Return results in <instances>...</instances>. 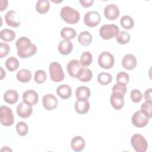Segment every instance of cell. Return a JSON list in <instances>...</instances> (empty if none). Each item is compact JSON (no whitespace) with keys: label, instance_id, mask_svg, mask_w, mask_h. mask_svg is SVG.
<instances>
[{"label":"cell","instance_id":"cell-11","mask_svg":"<svg viewBox=\"0 0 152 152\" xmlns=\"http://www.w3.org/2000/svg\"><path fill=\"white\" fill-rule=\"evenodd\" d=\"M5 20L8 26L13 28L18 27L21 24L19 16L14 10H10L6 13L5 15Z\"/></svg>","mask_w":152,"mask_h":152},{"label":"cell","instance_id":"cell-36","mask_svg":"<svg viewBox=\"0 0 152 152\" xmlns=\"http://www.w3.org/2000/svg\"><path fill=\"white\" fill-rule=\"evenodd\" d=\"M47 78V75L46 72L42 69H39L34 73V80L37 84L43 83Z\"/></svg>","mask_w":152,"mask_h":152},{"label":"cell","instance_id":"cell-43","mask_svg":"<svg viewBox=\"0 0 152 152\" xmlns=\"http://www.w3.org/2000/svg\"><path fill=\"white\" fill-rule=\"evenodd\" d=\"M79 2L81 4V5L85 8H88L91 7L93 2L94 1L93 0H80Z\"/></svg>","mask_w":152,"mask_h":152},{"label":"cell","instance_id":"cell-2","mask_svg":"<svg viewBox=\"0 0 152 152\" xmlns=\"http://www.w3.org/2000/svg\"><path fill=\"white\" fill-rule=\"evenodd\" d=\"M60 16L65 23L70 24L77 23L80 18V12L69 6H65L61 8Z\"/></svg>","mask_w":152,"mask_h":152},{"label":"cell","instance_id":"cell-17","mask_svg":"<svg viewBox=\"0 0 152 152\" xmlns=\"http://www.w3.org/2000/svg\"><path fill=\"white\" fill-rule=\"evenodd\" d=\"M121 63L123 68L127 70H132L137 66V60L135 55L128 53L123 57Z\"/></svg>","mask_w":152,"mask_h":152},{"label":"cell","instance_id":"cell-38","mask_svg":"<svg viewBox=\"0 0 152 152\" xmlns=\"http://www.w3.org/2000/svg\"><path fill=\"white\" fill-rule=\"evenodd\" d=\"M130 97H131V99L133 102L138 103L142 100L143 97V95L140 90L133 89L131 91Z\"/></svg>","mask_w":152,"mask_h":152},{"label":"cell","instance_id":"cell-45","mask_svg":"<svg viewBox=\"0 0 152 152\" xmlns=\"http://www.w3.org/2000/svg\"><path fill=\"white\" fill-rule=\"evenodd\" d=\"M1 80H2L5 77V75H6V72H5V71L4 70V69L1 67Z\"/></svg>","mask_w":152,"mask_h":152},{"label":"cell","instance_id":"cell-34","mask_svg":"<svg viewBox=\"0 0 152 152\" xmlns=\"http://www.w3.org/2000/svg\"><path fill=\"white\" fill-rule=\"evenodd\" d=\"M130 35L126 31H121L116 36L117 42L121 45H126L130 40Z\"/></svg>","mask_w":152,"mask_h":152},{"label":"cell","instance_id":"cell-29","mask_svg":"<svg viewBox=\"0 0 152 152\" xmlns=\"http://www.w3.org/2000/svg\"><path fill=\"white\" fill-rule=\"evenodd\" d=\"M15 31L8 28H4L0 32L1 39L5 42H11L15 39Z\"/></svg>","mask_w":152,"mask_h":152},{"label":"cell","instance_id":"cell-26","mask_svg":"<svg viewBox=\"0 0 152 152\" xmlns=\"http://www.w3.org/2000/svg\"><path fill=\"white\" fill-rule=\"evenodd\" d=\"M93 40L92 35L87 31L81 32L78 36V40L79 43L83 46H88L91 44Z\"/></svg>","mask_w":152,"mask_h":152},{"label":"cell","instance_id":"cell-6","mask_svg":"<svg viewBox=\"0 0 152 152\" xmlns=\"http://www.w3.org/2000/svg\"><path fill=\"white\" fill-rule=\"evenodd\" d=\"M0 121L3 126H11L14 122V118L12 110L7 106L0 107Z\"/></svg>","mask_w":152,"mask_h":152},{"label":"cell","instance_id":"cell-19","mask_svg":"<svg viewBox=\"0 0 152 152\" xmlns=\"http://www.w3.org/2000/svg\"><path fill=\"white\" fill-rule=\"evenodd\" d=\"M86 145V142L84 139L81 136H75L72 138L71 141V148L76 152L82 151Z\"/></svg>","mask_w":152,"mask_h":152},{"label":"cell","instance_id":"cell-18","mask_svg":"<svg viewBox=\"0 0 152 152\" xmlns=\"http://www.w3.org/2000/svg\"><path fill=\"white\" fill-rule=\"evenodd\" d=\"M90 104L88 99H77L74 104L75 110L80 115L87 113L90 109Z\"/></svg>","mask_w":152,"mask_h":152},{"label":"cell","instance_id":"cell-4","mask_svg":"<svg viewBox=\"0 0 152 152\" xmlns=\"http://www.w3.org/2000/svg\"><path fill=\"white\" fill-rule=\"evenodd\" d=\"M131 144L137 152H145L148 148L147 141L143 135L140 134H135L132 136Z\"/></svg>","mask_w":152,"mask_h":152},{"label":"cell","instance_id":"cell-13","mask_svg":"<svg viewBox=\"0 0 152 152\" xmlns=\"http://www.w3.org/2000/svg\"><path fill=\"white\" fill-rule=\"evenodd\" d=\"M58 104V100L52 94H45L42 99V104L48 110L55 109Z\"/></svg>","mask_w":152,"mask_h":152},{"label":"cell","instance_id":"cell-42","mask_svg":"<svg viewBox=\"0 0 152 152\" xmlns=\"http://www.w3.org/2000/svg\"><path fill=\"white\" fill-rule=\"evenodd\" d=\"M144 99L145 102L152 103V88H150L147 89L144 92Z\"/></svg>","mask_w":152,"mask_h":152},{"label":"cell","instance_id":"cell-3","mask_svg":"<svg viewBox=\"0 0 152 152\" xmlns=\"http://www.w3.org/2000/svg\"><path fill=\"white\" fill-rule=\"evenodd\" d=\"M49 75L52 81L59 83L65 78V74L61 65L56 61L52 62L49 65Z\"/></svg>","mask_w":152,"mask_h":152},{"label":"cell","instance_id":"cell-33","mask_svg":"<svg viewBox=\"0 0 152 152\" xmlns=\"http://www.w3.org/2000/svg\"><path fill=\"white\" fill-rule=\"evenodd\" d=\"M93 61L92 54L88 51H85L83 52L80 57V63L84 67L89 66Z\"/></svg>","mask_w":152,"mask_h":152},{"label":"cell","instance_id":"cell-23","mask_svg":"<svg viewBox=\"0 0 152 152\" xmlns=\"http://www.w3.org/2000/svg\"><path fill=\"white\" fill-rule=\"evenodd\" d=\"M92 77V71L88 68H86L85 67H83L80 70L79 72L78 73L77 78L81 82L86 83L90 81L91 80Z\"/></svg>","mask_w":152,"mask_h":152},{"label":"cell","instance_id":"cell-22","mask_svg":"<svg viewBox=\"0 0 152 152\" xmlns=\"http://www.w3.org/2000/svg\"><path fill=\"white\" fill-rule=\"evenodd\" d=\"M3 98L5 102L12 104L17 102L19 98V95L17 91L11 89L4 93Z\"/></svg>","mask_w":152,"mask_h":152},{"label":"cell","instance_id":"cell-39","mask_svg":"<svg viewBox=\"0 0 152 152\" xmlns=\"http://www.w3.org/2000/svg\"><path fill=\"white\" fill-rule=\"evenodd\" d=\"M129 81V76L125 72H119L116 75V81L119 83H122L126 85Z\"/></svg>","mask_w":152,"mask_h":152},{"label":"cell","instance_id":"cell-30","mask_svg":"<svg viewBox=\"0 0 152 152\" xmlns=\"http://www.w3.org/2000/svg\"><path fill=\"white\" fill-rule=\"evenodd\" d=\"M5 65L8 71L10 72H13L18 69L20 63L18 60L15 57L10 56L6 60Z\"/></svg>","mask_w":152,"mask_h":152},{"label":"cell","instance_id":"cell-37","mask_svg":"<svg viewBox=\"0 0 152 152\" xmlns=\"http://www.w3.org/2000/svg\"><path fill=\"white\" fill-rule=\"evenodd\" d=\"M152 103L145 102L141 106V111L148 118L152 117Z\"/></svg>","mask_w":152,"mask_h":152},{"label":"cell","instance_id":"cell-16","mask_svg":"<svg viewBox=\"0 0 152 152\" xmlns=\"http://www.w3.org/2000/svg\"><path fill=\"white\" fill-rule=\"evenodd\" d=\"M23 101L27 104L33 106L39 101V95L33 90H26L23 93Z\"/></svg>","mask_w":152,"mask_h":152},{"label":"cell","instance_id":"cell-10","mask_svg":"<svg viewBox=\"0 0 152 152\" xmlns=\"http://www.w3.org/2000/svg\"><path fill=\"white\" fill-rule=\"evenodd\" d=\"M103 13L105 17L109 20H115L119 17L120 11L117 5L114 4H110L105 7Z\"/></svg>","mask_w":152,"mask_h":152},{"label":"cell","instance_id":"cell-12","mask_svg":"<svg viewBox=\"0 0 152 152\" xmlns=\"http://www.w3.org/2000/svg\"><path fill=\"white\" fill-rule=\"evenodd\" d=\"M110 102L113 108L120 110L124 105V95L119 92H112L110 97Z\"/></svg>","mask_w":152,"mask_h":152},{"label":"cell","instance_id":"cell-44","mask_svg":"<svg viewBox=\"0 0 152 152\" xmlns=\"http://www.w3.org/2000/svg\"><path fill=\"white\" fill-rule=\"evenodd\" d=\"M1 10H0V11H3L5 10L7 7H8V1H7L5 4H4L3 2L2 1H1Z\"/></svg>","mask_w":152,"mask_h":152},{"label":"cell","instance_id":"cell-27","mask_svg":"<svg viewBox=\"0 0 152 152\" xmlns=\"http://www.w3.org/2000/svg\"><path fill=\"white\" fill-rule=\"evenodd\" d=\"M60 35L62 38L64 39V40H70L75 37L77 33L74 28L65 27L61 29L60 31Z\"/></svg>","mask_w":152,"mask_h":152},{"label":"cell","instance_id":"cell-5","mask_svg":"<svg viewBox=\"0 0 152 152\" xmlns=\"http://www.w3.org/2000/svg\"><path fill=\"white\" fill-rule=\"evenodd\" d=\"M119 33V28L115 24H104L99 30L100 37L104 40H109L116 37Z\"/></svg>","mask_w":152,"mask_h":152},{"label":"cell","instance_id":"cell-7","mask_svg":"<svg viewBox=\"0 0 152 152\" xmlns=\"http://www.w3.org/2000/svg\"><path fill=\"white\" fill-rule=\"evenodd\" d=\"M115 64V58L112 53L107 51L102 52L98 58L99 65L106 69H110Z\"/></svg>","mask_w":152,"mask_h":152},{"label":"cell","instance_id":"cell-20","mask_svg":"<svg viewBox=\"0 0 152 152\" xmlns=\"http://www.w3.org/2000/svg\"><path fill=\"white\" fill-rule=\"evenodd\" d=\"M59 52L63 55H69L73 49V44L70 40H61L58 48Z\"/></svg>","mask_w":152,"mask_h":152},{"label":"cell","instance_id":"cell-9","mask_svg":"<svg viewBox=\"0 0 152 152\" xmlns=\"http://www.w3.org/2000/svg\"><path fill=\"white\" fill-rule=\"evenodd\" d=\"M150 118L147 117L141 110L136 111L132 116L131 122L134 126L137 128H142L146 126Z\"/></svg>","mask_w":152,"mask_h":152},{"label":"cell","instance_id":"cell-35","mask_svg":"<svg viewBox=\"0 0 152 152\" xmlns=\"http://www.w3.org/2000/svg\"><path fill=\"white\" fill-rule=\"evenodd\" d=\"M28 126L24 122H18L16 125V131L20 136H26L28 133Z\"/></svg>","mask_w":152,"mask_h":152},{"label":"cell","instance_id":"cell-28","mask_svg":"<svg viewBox=\"0 0 152 152\" xmlns=\"http://www.w3.org/2000/svg\"><path fill=\"white\" fill-rule=\"evenodd\" d=\"M50 8V2L48 0H39L36 4V10L39 14L46 13Z\"/></svg>","mask_w":152,"mask_h":152},{"label":"cell","instance_id":"cell-40","mask_svg":"<svg viewBox=\"0 0 152 152\" xmlns=\"http://www.w3.org/2000/svg\"><path fill=\"white\" fill-rule=\"evenodd\" d=\"M112 90V92H119L125 95L127 91V87L125 84L117 83L113 86Z\"/></svg>","mask_w":152,"mask_h":152},{"label":"cell","instance_id":"cell-25","mask_svg":"<svg viewBox=\"0 0 152 152\" xmlns=\"http://www.w3.org/2000/svg\"><path fill=\"white\" fill-rule=\"evenodd\" d=\"M91 95V91L88 87L86 86L78 87L75 90V96L77 99H88Z\"/></svg>","mask_w":152,"mask_h":152},{"label":"cell","instance_id":"cell-21","mask_svg":"<svg viewBox=\"0 0 152 152\" xmlns=\"http://www.w3.org/2000/svg\"><path fill=\"white\" fill-rule=\"evenodd\" d=\"M56 93L61 99H68L72 94L71 88L68 84L60 85L56 88Z\"/></svg>","mask_w":152,"mask_h":152},{"label":"cell","instance_id":"cell-32","mask_svg":"<svg viewBox=\"0 0 152 152\" xmlns=\"http://www.w3.org/2000/svg\"><path fill=\"white\" fill-rule=\"evenodd\" d=\"M112 76L108 72H100L97 75V81L99 84L103 86L109 84L112 82Z\"/></svg>","mask_w":152,"mask_h":152},{"label":"cell","instance_id":"cell-31","mask_svg":"<svg viewBox=\"0 0 152 152\" xmlns=\"http://www.w3.org/2000/svg\"><path fill=\"white\" fill-rule=\"evenodd\" d=\"M120 23L121 26L126 30H130L134 26V20L128 15H125L121 17Z\"/></svg>","mask_w":152,"mask_h":152},{"label":"cell","instance_id":"cell-8","mask_svg":"<svg viewBox=\"0 0 152 152\" xmlns=\"http://www.w3.org/2000/svg\"><path fill=\"white\" fill-rule=\"evenodd\" d=\"M101 21L100 14L96 11H90L86 13L84 17V24L90 27H94Z\"/></svg>","mask_w":152,"mask_h":152},{"label":"cell","instance_id":"cell-1","mask_svg":"<svg viewBox=\"0 0 152 152\" xmlns=\"http://www.w3.org/2000/svg\"><path fill=\"white\" fill-rule=\"evenodd\" d=\"M17 55L21 58L26 59L34 55L37 52V46L33 44L27 37L22 36L17 39L15 43Z\"/></svg>","mask_w":152,"mask_h":152},{"label":"cell","instance_id":"cell-15","mask_svg":"<svg viewBox=\"0 0 152 152\" xmlns=\"http://www.w3.org/2000/svg\"><path fill=\"white\" fill-rule=\"evenodd\" d=\"M84 66L77 59L71 60L66 65L68 74L72 78H77L80 70Z\"/></svg>","mask_w":152,"mask_h":152},{"label":"cell","instance_id":"cell-14","mask_svg":"<svg viewBox=\"0 0 152 152\" xmlns=\"http://www.w3.org/2000/svg\"><path fill=\"white\" fill-rule=\"evenodd\" d=\"M16 110L18 116L22 118H29L33 112L32 106L27 104L23 101L17 105Z\"/></svg>","mask_w":152,"mask_h":152},{"label":"cell","instance_id":"cell-41","mask_svg":"<svg viewBox=\"0 0 152 152\" xmlns=\"http://www.w3.org/2000/svg\"><path fill=\"white\" fill-rule=\"evenodd\" d=\"M10 51V46L6 43L1 42L0 43V58H2L9 53Z\"/></svg>","mask_w":152,"mask_h":152},{"label":"cell","instance_id":"cell-24","mask_svg":"<svg viewBox=\"0 0 152 152\" xmlns=\"http://www.w3.org/2000/svg\"><path fill=\"white\" fill-rule=\"evenodd\" d=\"M32 77L31 71L27 69H22L17 72L16 78L21 83H26L29 82Z\"/></svg>","mask_w":152,"mask_h":152}]
</instances>
